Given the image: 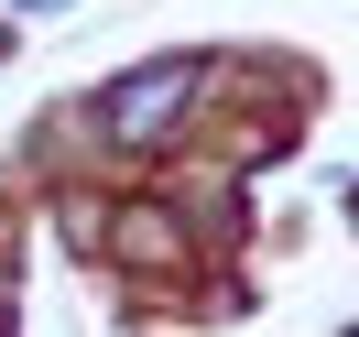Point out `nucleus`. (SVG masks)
<instances>
[{
  "label": "nucleus",
  "instance_id": "f257e3e1",
  "mask_svg": "<svg viewBox=\"0 0 359 337\" xmlns=\"http://www.w3.org/2000/svg\"><path fill=\"white\" fill-rule=\"evenodd\" d=\"M185 88H196V66H153V76H131V88L109 98V131H120V142H153L163 120L185 109Z\"/></svg>",
  "mask_w": 359,
  "mask_h": 337
}]
</instances>
